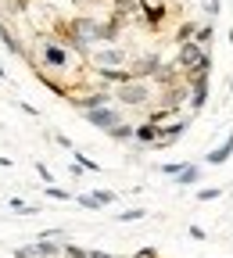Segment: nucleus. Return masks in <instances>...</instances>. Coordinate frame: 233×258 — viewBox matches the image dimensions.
Here are the masks:
<instances>
[{
  "label": "nucleus",
  "mask_w": 233,
  "mask_h": 258,
  "mask_svg": "<svg viewBox=\"0 0 233 258\" xmlns=\"http://www.w3.org/2000/svg\"><path fill=\"white\" fill-rule=\"evenodd\" d=\"M212 198H219V190H201L197 194V201H212Z\"/></svg>",
  "instance_id": "obj_14"
},
{
  "label": "nucleus",
  "mask_w": 233,
  "mask_h": 258,
  "mask_svg": "<svg viewBox=\"0 0 233 258\" xmlns=\"http://www.w3.org/2000/svg\"><path fill=\"white\" fill-rule=\"evenodd\" d=\"M158 133H161L158 122H147V125L140 129V133H137V140H140V144H154V140H158Z\"/></svg>",
  "instance_id": "obj_7"
},
{
  "label": "nucleus",
  "mask_w": 233,
  "mask_h": 258,
  "mask_svg": "<svg viewBox=\"0 0 233 258\" xmlns=\"http://www.w3.org/2000/svg\"><path fill=\"white\" fill-rule=\"evenodd\" d=\"M97 61H101V69H108V64L126 61V54H122V50H101V54H97Z\"/></svg>",
  "instance_id": "obj_8"
},
{
  "label": "nucleus",
  "mask_w": 233,
  "mask_h": 258,
  "mask_svg": "<svg viewBox=\"0 0 233 258\" xmlns=\"http://www.w3.org/2000/svg\"><path fill=\"white\" fill-rule=\"evenodd\" d=\"M86 258H108V254H104V251H90Z\"/></svg>",
  "instance_id": "obj_16"
},
{
  "label": "nucleus",
  "mask_w": 233,
  "mask_h": 258,
  "mask_svg": "<svg viewBox=\"0 0 233 258\" xmlns=\"http://www.w3.org/2000/svg\"><path fill=\"white\" fill-rule=\"evenodd\" d=\"M111 137H115V140H129V137H137V133H133L129 125H122V122H119V125L111 129Z\"/></svg>",
  "instance_id": "obj_12"
},
{
  "label": "nucleus",
  "mask_w": 233,
  "mask_h": 258,
  "mask_svg": "<svg viewBox=\"0 0 233 258\" xmlns=\"http://www.w3.org/2000/svg\"><path fill=\"white\" fill-rule=\"evenodd\" d=\"M119 97H122L126 104H144L147 97H151V90H147V86H129V83H126V86L119 90Z\"/></svg>",
  "instance_id": "obj_3"
},
{
  "label": "nucleus",
  "mask_w": 233,
  "mask_h": 258,
  "mask_svg": "<svg viewBox=\"0 0 233 258\" xmlns=\"http://www.w3.org/2000/svg\"><path fill=\"white\" fill-rule=\"evenodd\" d=\"M32 251H36V258H54V254H57V244H50V240H40V244L32 247Z\"/></svg>",
  "instance_id": "obj_9"
},
{
  "label": "nucleus",
  "mask_w": 233,
  "mask_h": 258,
  "mask_svg": "<svg viewBox=\"0 0 233 258\" xmlns=\"http://www.w3.org/2000/svg\"><path fill=\"white\" fill-rule=\"evenodd\" d=\"M180 64L187 69V76L208 72V54L201 50V43H183V47H180Z\"/></svg>",
  "instance_id": "obj_1"
},
{
  "label": "nucleus",
  "mask_w": 233,
  "mask_h": 258,
  "mask_svg": "<svg viewBox=\"0 0 233 258\" xmlns=\"http://www.w3.org/2000/svg\"><path fill=\"white\" fill-rule=\"evenodd\" d=\"M119 219H122V222H137V219H144V208H129V212H122Z\"/></svg>",
  "instance_id": "obj_13"
},
{
  "label": "nucleus",
  "mask_w": 233,
  "mask_h": 258,
  "mask_svg": "<svg viewBox=\"0 0 233 258\" xmlns=\"http://www.w3.org/2000/svg\"><path fill=\"white\" fill-rule=\"evenodd\" d=\"M43 57H47L50 64H65V61H69V54H65L57 43H47V47H43Z\"/></svg>",
  "instance_id": "obj_6"
},
{
  "label": "nucleus",
  "mask_w": 233,
  "mask_h": 258,
  "mask_svg": "<svg viewBox=\"0 0 233 258\" xmlns=\"http://www.w3.org/2000/svg\"><path fill=\"white\" fill-rule=\"evenodd\" d=\"M229 154H233V133L226 137V144H222V147H215V151H208V158H205V161H208V165H222V161H226Z\"/></svg>",
  "instance_id": "obj_4"
},
{
  "label": "nucleus",
  "mask_w": 233,
  "mask_h": 258,
  "mask_svg": "<svg viewBox=\"0 0 233 258\" xmlns=\"http://www.w3.org/2000/svg\"><path fill=\"white\" fill-rule=\"evenodd\" d=\"M86 208H101V205H111L115 201V194L111 190H97V194H86V198H79Z\"/></svg>",
  "instance_id": "obj_5"
},
{
  "label": "nucleus",
  "mask_w": 233,
  "mask_h": 258,
  "mask_svg": "<svg viewBox=\"0 0 233 258\" xmlns=\"http://www.w3.org/2000/svg\"><path fill=\"white\" fill-rule=\"evenodd\" d=\"M0 40H4V43H8V50H11V54H22V47H18V40L11 36V32H8V25H0Z\"/></svg>",
  "instance_id": "obj_10"
},
{
  "label": "nucleus",
  "mask_w": 233,
  "mask_h": 258,
  "mask_svg": "<svg viewBox=\"0 0 233 258\" xmlns=\"http://www.w3.org/2000/svg\"><path fill=\"white\" fill-rule=\"evenodd\" d=\"M197 176H201V169H197V165L180 169V183H183V186H187V183H197Z\"/></svg>",
  "instance_id": "obj_11"
},
{
  "label": "nucleus",
  "mask_w": 233,
  "mask_h": 258,
  "mask_svg": "<svg viewBox=\"0 0 233 258\" xmlns=\"http://www.w3.org/2000/svg\"><path fill=\"white\" fill-rule=\"evenodd\" d=\"M47 194H50V198H57V201H65V198H69V194H65V190H57V186H47Z\"/></svg>",
  "instance_id": "obj_15"
},
{
  "label": "nucleus",
  "mask_w": 233,
  "mask_h": 258,
  "mask_svg": "<svg viewBox=\"0 0 233 258\" xmlns=\"http://www.w3.org/2000/svg\"><path fill=\"white\" fill-rule=\"evenodd\" d=\"M86 118L93 125H101V129H115L119 125V111H111V108H86Z\"/></svg>",
  "instance_id": "obj_2"
}]
</instances>
